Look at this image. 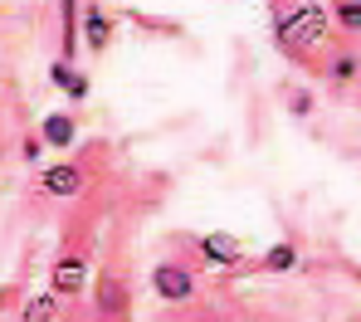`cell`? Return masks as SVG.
Wrapping results in <instances>:
<instances>
[{
	"instance_id": "6da1fadb",
	"label": "cell",
	"mask_w": 361,
	"mask_h": 322,
	"mask_svg": "<svg viewBox=\"0 0 361 322\" xmlns=\"http://www.w3.org/2000/svg\"><path fill=\"white\" fill-rule=\"evenodd\" d=\"M327 30H332V5H322V0H293L274 15V44L283 54L327 44Z\"/></svg>"
},
{
	"instance_id": "7a4b0ae2",
	"label": "cell",
	"mask_w": 361,
	"mask_h": 322,
	"mask_svg": "<svg viewBox=\"0 0 361 322\" xmlns=\"http://www.w3.org/2000/svg\"><path fill=\"white\" fill-rule=\"evenodd\" d=\"M147 283H152V293L161 298V303H190L195 293H200V268L195 264H185V259H157L152 264V273H147Z\"/></svg>"
},
{
	"instance_id": "3957f363",
	"label": "cell",
	"mask_w": 361,
	"mask_h": 322,
	"mask_svg": "<svg viewBox=\"0 0 361 322\" xmlns=\"http://www.w3.org/2000/svg\"><path fill=\"white\" fill-rule=\"evenodd\" d=\"M98 278H93V264H88V249H73V244H63L59 259L49 264V293H59L63 303H78L88 288H93Z\"/></svg>"
},
{
	"instance_id": "277c9868",
	"label": "cell",
	"mask_w": 361,
	"mask_h": 322,
	"mask_svg": "<svg viewBox=\"0 0 361 322\" xmlns=\"http://www.w3.org/2000/svg\"><path fill=\"white\" fill-rule=\"evenodd\" d=\"M35 191L44 200H78L88 191V166L83 161H54V166H44L35 176Z\"/></svg>"
},
{
	"instance_id": "5b68a950",
	"label": "cell",
	"mask_w": 361,
	"mask_h": 322,
	"mask_svg": "<svg viewBox=\"0 0 361 322\" xmlns=\"http://www.w3.org/2000/svg\"><path fill=\"white\" fill-rule=\"evenodd\" d=\"M127 313V278H122V268H103L98 273V318H122Z\"/></svg>"
},
{
	"instance_id": "8992f818",
	"label": "cell",
	"mask_w": 361,
	"mask_h": 322,
	"mask_svg": "<svg viewBox=\"0 0 361 322\" xmlns=\"http://www.w3.org/2000/svg\"><path fill=\"white\" fill-rule=\"evenodd\" d=\"M190 244H195V254L210 259V264H225V268L244 264V244L235 240V235H225V230H215V235H200V240H190Z\"/></svg>"
},
{
	"instance_id": "52a82bcc",
	"label": "cell",
	"mask_w": 361,
	"mask_h": 322,
	"mask_svg": "<svg viewBox=\"0 0 361 322\" xmlns=\"http://www.w3.org/2000/svg\"><path fill=\"white\" fill-rule=\"evenodd\" d=\"M322 78L332 83V88H347V83H361V54L352 44H337L332 54H327V64H322Z\"/></svg>"
},
{
	"instance_id": "ba28073f",
	"label": "cell",
	"mask_w": 361,
	"mask_h": 322,
	"mask_svg": "<svg viewBox=\"0 0 361 322\" xmlns=\"http://www.w3.org/2000/svg\"><path fill=\"white\" fill-rule=\"evenodd\" d=\"M83 44H88L93 54H103V49L113 44V20H108V10H103L98 0H83Z\"/></svg>"
},
{
	"instance_id": "9c48e42d",
	"label": "cell",
	"mask_w": 361,
	"mask_h": 322,
	"mask_svg": "<svg viewBox=\"0 0 361 322\" xmlns=\"http://www.w3.org/2000/svg\"><path fill=\"white\" fill-rule=\"evenodd\" d=\"M49 78H54V88H59V93H68L73 103H83V98L93 93L88 73H83V68H73L68 59H54V64H49Z\"/></svg>"
},
{
	"instance_id": "30bf717a",
	"label": "cell",
	"mask_w": 361,
	"mask_h": 322,
	"mask_svg": "<svg viewBox=\"0 0 361 322\" xmlns=\"http://www.w3.org/2000/svg\"><path fill=\"white\" fill-rule=\"evenodd\" d=\"M39 137H44L54 151H68V147L78 142V123H73L68 113H49V118H39Z\"/></svg>"
},
{
	"instance_id": "8fae6325",
	"label": "cell",
	"mask_w": 361,
	"mask_h": 322,
	"mask_svg": "<svg viewBox=\"0 0 361 322\" xmlns=\"http://www.w3.org/2000/svg\"><path fill=\"white\" fill-rule=\"evenodd\" d=\"M59 293H35V298H25L20 303V313H15V322H59Z\"/></svg>"
},
{
	"instance_id": "7c38bea8",
	"label": "cell",
	"mask_w": 361,
	"mask_h": 322,
	"mask_svg": "<svg viewBox=\"0 0 361 322\" xmlns=\"http://www.w3.org/2000/svg\"><path fill=\"white\" fill-rule=\"evenodd\" d=\"M293 264H298V244H293V240H279V244L259 259L254 268H259V273H288Z\"/></svg>"
},
{
	"instance_id": "4fadbf2b",
	"label": "cell",
	"mask_w": 361,
	"mask_h": 322,
	"mask_svg": "<svg viewBox=\"0 0 361 322\" xmlns=\"http://www.w3.org/2000/svg\"><path fill=\"white\" fill-rule=\"evenodd\" d=\"M332 25L357 39L361 35V0H332Z\"/></svg>"
},
{
	"instance_id": "5bb4252c",
	"label": "cell",
	"mask_w": 361,
	"mask_h": 322,
	"mask_svg": "<svg viewBox=\"0 0 361 322\" xmlns=\"http://www.w3.org/2000/svg\"><path fill=\"white\" fill-rule=\"evenodd\" d=\"M44 147H49V142H44L39 132H30V137L20 142V156H25V166H39V156H44Z\"/></svg>"
},
{
	"instance_id": "9a60e30c",
	"label": "cell",
	"mask_w": 361,
	"mask_h": 322,
	"mask_svg": "<svg viewBox=\"0 0 361 322\" xmlns=\"http://www.w3.org/2000/svg\"><path fill=\"white\" fill-rule=\"evenodd\" d=\"M312 108H317V103H312L307 88H288V113H293V118H307Z\"/></svg>"
}]
</instances>
